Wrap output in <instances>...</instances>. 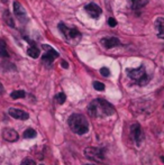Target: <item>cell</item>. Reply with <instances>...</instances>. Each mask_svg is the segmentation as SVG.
<instances>
[{
  "instance_id": "1",
  "label": "cell",
  "mask_w": 164,
  "mask_h": 165,
  "mask_svg": "<svg viewBox=\"0 0 164 165\" xmlns=\"http://www.w3.org/2000/svg\"><path fill=\"white\" fill-rule=\"evenodd\" d=\"M88 111L91 117L93 118H102L112 116L116 112L114 106L110 105L108 101L103 99H96L89 105Z\"/></svg>"
},
{
  "instance_id": "2",
  "label": "cell",
  "mask_w": 164,
  "mask_h": 165,
  "mask_svg": "<svg viewBox=\"0 0 164 165\" xmlns=\"http://www.w3.org/2000/svg\"><path fill=\"white\" fill-rule=\"evenodd\" d=\"M69 126L74 134L83 135L89 130V123L87 118L80 114H73L69 118Z\"/></svg>"
},
{
  "instance_id": "3",
  "label": "cell",
  "mask_w": 164,
  "mask_h": 165,
  "mask_svg": "<svg viewBox=\"0 0 164 165\" xmlns=\"http://www.w3.org/2000/svg\"><path fill=\"white\" fill-rule=\"evenodd\" d=\"M127 74L132 80L136 81L139 86H145L148 83V77L146 74V71L144 66H139L137 69H128L127 70Z\"/></svg>"
},
{
  "instance_id": "4",
  "label": "cell",
  "mask_w": 164,
  "mask_h": 165,
  "mask_svg": "<svg viewBox=\"0 0 164 165\" xmlns=\"http://www.w3.org/2000/svg\"><path fill=\"white\" fill-rule=\"evenodd\" d=\"M59 29L60 32L63 34L66 41H72V39H78L81 37V34L76 28L74 27H67L64 24L60 23L59 24Z\"/></svg>"
},
{
  "instance_id": "5",
  "label": "cell",
  "mask_w": 164,
  "mask_h": 165,
  "mask_svg": "<svg viewBox=\"0 0 164 165\" xmlns=\"http://www.w3.org/2000/svg\"><path fill=\"white\" fill-rule=\"evenodd\" d=\"M43 50H44V55H43V59H42L43 63H45L47 66H50L53 63V61L59 57V53L53 47H51L50 45L47 44L43 45Z\"/></svg>"
},
{
  "instance_id": "6",
  "label": "cell",
  "mask_w": 164,
  "mask_h": 165,
  "mask_svg": "<svg viewBox=\"0 0 164 165\" xmlns=\"http://www.w3.org/2000/svg\"><path fill=\"white\" fill-rule=\"evenodd\" d=\"M85 157L93 161H103L105 159V152L101 148L97 147H87L84 149Z\"/></svg>"
},
{
  "instance_id": "7",
  "label": "cell",
  "mask_w": 164,
  "mask_h": 165,
  "mask_svg": "<svg viewBox=\"0 0 164 165\" xmlns=\"http://www.w3.org/2000/svg\"><path fill=\"white\" fill-rule=\"evenodd\" d=\"M130 134H132L134 140L136 141V144H137V145L141 144L142 140H143V138H144L143 130H142L141 125L137 124V123L133 124L132 126H130Z\"/></svg>"
},
{
  "instance_id": "8",
  "label": "cell",
  "mask_w": 164,
  "mask_h": 165,
  "mask_svg": "<svg viewBox=\"0 0 164 165\" xmlns=\"http://www.w3.org/2000/svg\"><path fill=\"white\" fill-rule=\"evenodd\" d=\"M14 12H15L16 17H17V19L20 23H25V21H27V14H26V10L24 9V7L21 6L20 3L17 2V1H15L14 2Z\"/></svg>"
},
{
  "instance_id": "9",
  "label": "cell",
  "mask_w": 164,
  "mask_h": 165,
  "mask_svg": "<svg viewBox=\"0 0 164 165\" xmlns=\"http://www.w3.org/2000/svg\"><path fill=\"white\" fill-rule=\"evenodd\" d=\"M8 114L10 117L15 118V119H18V120H27V119L30 118V115H28L26 111L17 109V108H9Z\"/></svg>"
},
{
  "instance_id": "10",
  "label": "cell",
  "mask_w": 164,
  "mask_h": 165,
  "mask_svg": "<svg viewBox=\"0 0 164 165\" xmlns=\"http://www.w3.org/2000/svg\"><path fill=\"white\" fill-rule=\"evenodd\" d=\"M85 11H87V14H88L90 17L92 18H98L100 15H101V12H102V10H101V8H100L98 5H96V3H89V5H87L85 6Z\"/></svg>"
},
{
  "instance_id": "11",
  "label": "cell",
  "mask_w": 164,
  "mask_h": 165,
  "mask_svg": "<svg viewBox=\"0 0 164 165\" xmlns=\"http://www.w3.org/2000/svg\"><path fill=\"white\" fill-rule=\"evenodd\" d=\"M2 138L7 141H16L19 138V135L12 128H5L2 132Z\"/></svg>"
},
{
  "instance_id": "12",
  "label": "cell",
  "mask_w": 164,
  "mask_h": 165,
  "mask_svg": "<svg viewBox=\"0 0 164 165\" xmlns=\"http://www.w3.org/2000/svg\"><path fill=\"white\" fill-rule=\"evenodd\" d=\"M100 42H101L102 46L106 47V48H112V47H116L120 44L119 39L117 37H105Z\"/></svg>"
},
{
  "instance_id": "13",
  "label": "cell",
  "mask_w": 164,
  "mask_h": 165,
  "mask_svg": "<svg viewBox=\"0 0 164 165\" xmlns=\"http://www.w3.org/2000/svg\"><path fill=\"white\" fill-rule=\"evenodd\" d=\"M155 29L160 38L164 39V18L160 17L155 21Z\"/></svg>"
},
{
  "instance_id": "14",
  "label": "cell",
  "mask_w": 164,
  "mask_h": 165,
  "mask_svg": "<svg viewBox=\"0 0 164 165\" xmlns=\"http://www.w3.org/2000/svg\"><path fill=\"white\" fill-rule=\"evenodd\" d=\"M3 20H5V23H6L8 26L12 27V28L15 27V21L12 19V16L9 10H5V12H3Z\"/></svg>"
},
{
  "instance_id": "15",
  "label": "cell",
  "mask_w": 164,
  "mask_h": 165,
  "mask_svg": "<svg viewBox=\"0 0 164 165\" xmlns=\"http://www.w3.org/2000/svg\"><path fill=\"white\" fill-rule=\"evenodd\" d=\"M147 2H148V0H130L132 7L135 10H137V9L144 7L145 5H147Z\"/></svg>"
},
{
  "instance_id": "16",
  "label": "cell",
  "mask_w": 164,
  "mask_h": 165,
  "mask_svg": "<svg viewBox=\"0 0 164 165\" xmlns=\"http://www.w3.org/2000/svg\"><path fill=\"white\" fill-rule=\"evenodd\" d=\"M39 50H38L36 46H30L28 47V50H27V54L30 56V57H33V59H37L38 56H39Z\"/></svg>"
},
{
  "instance_id": "17",
  "label": "cell",
  "mask_w": 164,
  "mask_h": 165,
  "mask_svg": "<svg viewBox=\"0 0 164 165\" xmlns=\"http://www.w3.org/2000/svg\"><path fill=\"white\" fill-rule=\"evenodd\" d=\"M9 54L7 52V47H6V43L0 39V57H8Z\"/></svg>"
},
{
  "instance_id": "18",
  "label": "cell",
  "mask_w": 164,
  "mask_h": 165,
  "mask_svg": "<svg viewBox=\"0 0 164 165\" xmlns=\"http://www.w3.org/2000/svg\"><path fill=\"white\" fill-rule=\"evenodd\" d=\"M25 96H26V92L24 90H17V91L11 92V94H10V97L12 99H21V98H25Z\"/></svg>"
},
{
  "instance_id": "19",
  "label": "cell",
  "mask_w": 164,
  "mask_h": 165,
  "mask_svg": "<svg viewBox=\"0 0 164 165\" xmlns=\"http://www.w3.org/2000/svg\"><path fill=\"white\" fill-rule=\"evenodd\" d=\"M65 100H66V96H65V93H63V92H60V93H57L55 96V101L59 103V105L64 103Z\"/></svg>"
},
{
  "instance_id": "20",
  "label": "cell",
  "mask_w": 164,
  "mask_h": 165,
  "mask_svg": "<svg viewBox=\"0 0 164 165\" xmlns=\"http://www.w3.org/2000/svg\"><path fill=\"white\" fill-rule=\"evenodd\" d=\"M24 137L25 138H34V137H36V132L32 128H28L24 132Z\"/></svg>"
},
{
  "instance_id": "21",
  "label": "cell",
  "mask_w": 164,
  "mask_h": 165,
  "mask_svg": "<svg viewBox=\"0 0 164 165\" xmlns=\"http://www.w3.org/2000/svg\"><path fill=\"white\" fill-rule=\"evenodd\" d=\"M93 88L96 89L97 91H103V90H105V84L101 82H98V81H94Z\"/></svg>"
},
{
  "instance_id": "22",
  "label": "cell",
  "mask_w": 164,
  "mask_h": 165,
  "mask_svg": "<svg viewBox=\"0 0 164 165\" xmlns=\"http://www.w3.org/2000/svg\"><path fill=\"white\" fill-rule=\"evenodd\" d=\"M100 73H101V75L102 77H109L110 75V71H109V69H107V68H101L100 69Z\"/></svg>"
},
{
  "instance_id": "23",
  "label": "cell",
  "mask_w": 164,
  "mask_h": 165,
  "mask_svg": "<svg viewBox=\"0 0 164 165\" xmlns=\"http://www.w3.org/2000/svg\"><path fill=\"white\" fill-rule=\"evenodd\" d=\"M20 165H36V164H35V161H33V159H30V158H26L21 162Z\"/></svg>"
},
{
  "instance_id": "24",
  "label": "cell",
  "mask_w": 164,
  "mask_h": 165,
  "mask_svg": "<svg viewBox=\"0 0 164 165\" xmlns=\"http://www.w3.org/2000/svg\"><path fill=\"white\" fill-rule=\"evenodd\" d=\"M108 24H109V26L110 27H115L116 25H117V21H116V19L115 18H109L108 19Z\"/></svg>"
},
{
  "instance_id": "25",
  "label": "cell",
  "mask_w": 164,
  "mask_h": 165,
  "mask_svg": "<svg viewBox=\"0 0 164 165\" xmlns=\"http://www.w3.org/2000/svg\"><path fill=\"white\" fill-rule=\"evenodd\" d=\"M61 65H62V66H63L64 69H67V68H69V65H67V62H65V61H62V62H61Z\"/></svg>"
},
{
  "instance_id": "26",
  "label": "cell",
  "mask_w": 164,
  "mask_h": 165,
  "mask_svg": "<svg viewBox=\"0 0 164 165\" xmlns=\"http://www.w3.org/2000/svg\"><path fill=\"white\" fill-rule=\"evenodd\" d=\"M3 92H5V89H3V86H2V83L0 82V94H2Z\"/></svg>"
},
{
  "instance_id": "27",
  "label": "cell",
  "mask_w": 164,
  "mask_h": 165,
  "mask_svg": "<svg viewBox=\"0 0 164 165\" xmlns=\"http://www.w3.org/2000/svg\"><path fill=\"white\" fill-rule=\"evenodd\" d=\"M1 1H2V2H3V3H6V2H7V1H8V0H1Z\"/></svg>"
},
{
  "instance_id": "28",
  "label": "cell",
  "mask_w": 164,
  "mask_h": 165,
  "mask_svg": "<svg viewBox=\"0 0 164 165\" xmlns=\"http://www.w3.org/2000/svg\"><path fill=\"white\" fill-rule=\"evenodd\" d=\"M161 158H162V161H163V162H164V157H161Z\"/></svg>"
},
{
  "instance_id": "29",
  "label": "cell",
  "mask_w": 164,
  "mask_h": 165,
  "mask_svg": "<svg viewBox=\"0 0 164 165\" xmlns=\"http://www.w3.org/2000/svg\"><path fill=\"white\" fill-rule=\"evenodd\" d=\"M41 165H44V164H41Z\"/></svg>"
}]
</instances>
